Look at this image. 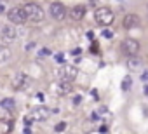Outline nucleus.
Returning a JSON list of instances; mask_svg holds the SVG:
<instances>
[{"label":"nucleus","mask_w":148,"mask_h":134,"mask_svg":"<svg viewBox=\"0 0 148 134\" xmlns=\"http://www.w3.org/2000/svg\"><path fill=\"white\" fill-rule=\"evenodd\" d=\"M37 98H38V101H44V99H46V98H44V94H42V92H38V94H37Z\"/></svg>","instance_id":"4be33fe9"},{"label":"nucleus","mask_w":148,"mask_h":134,"mask_svg":"<svg viewBox=\"0 0 148 134\" xmlns=\"http://www.w3.org/2000/svg\"><path fill=\"white\" fill-rule=\"evenodd\" d=\"M38 56H40V58H47V56H51V51H49V49H42V51L38 52Z\"/></svg>","instance_id":"a211bd4d"},{"label":"nucleus","mask_w":148,"mask_h":134,"mask_svg":"<svg viewBox=\"0 0 148 134\" xmlns=\"http://www.w3.org/2000/svg\"><path fill=\"white\" fill-rule=\"evenodd\" d=\"M30 117L33 120H37V122H44V120L49 119V108H46V106H35L30 111Z\"/></svg>","instance_id":"1a4fd4ad"},{"label":"nucleus","mask_w":148,"mask_h":134,"mask_svg":"<svg viewBox=\"0 0 148 134\" xmlns=\"http://www.w3.org/2000/svg\"><path fill=\"white\" fill-rule=\"evenodd\" d=\"M0 106H2L5 111H14L16 110V103L12 98H4L2 101H0Z\"/></svg>","instance_id":"4468645a"},{"label":"nucleus","mask_w":148,"mask_h":134,"mask_svg":"<svg viewBox=\"0 0 148 134\" xmlns=\"http://www.w3.org/2000/svg\"><path fill=\"white\" fill-rule=\"evenodd\" d=\"M131 77L127 75V77H124V80H122V89H124V91H129V89H131Z\"/></svg>","instance_id":"dca6fc26"},{"label":"nucleus","mask_w":148,"mask_h":134,"mask_svg":"<svg viewBox=\"0 0 148 134\" xmlns=\"http://www.w3.org/2000/svg\"><path fill=\"white\" fill-rule=\"evenodd\" d=\"M141 80H143V82H146V80H148V70H145V72L141 73Z\"/></svg>","instance_id":"412c9836"},{"label":"nucleus","mask_w":148,"mask_h":134,"mask_svg":"<svg viewBox=\"0 0 148 134\" xmlns=\"http://www.w3.org/2000/svg\"><path fill=\"white\" fill-rule=\"evenodd\" d=\"M92 96H94V99H99V98H98V91H96V89H92Z\"/></svg>","instance_id":"a878e982"},{"label":"nucleus","mask_w":148,"mask_h":134,"mask_svg":"<svg viewBox=\"0 0 148 134\" xmlns=\"http://www.w3.org/2000/svg\"><path fill=\"white\" fill-rule=\"evenodd\" d=\"M56 61H58V63H63V61H65V56H63L61 52H59V54H56Z\"/></svg>","instance_id":"aec40b11"},{"label":"nucleus","mask_w":148,"mask_h":134,"mask_svg":"<svg viewBox=\"0 0 148 134\" xmlns=\"http://www.w3.org/2000/svg\"><path fill=\"white\" fill-rule=\"evenodd\" d=\"M80 103H82V96H80V94H77V96L73 98V105H80Z\"/></svg>","instance_id":"6ab92c4d"},{"label":"nucleus","mask_w":148,"mask_h":134,"mask_svg":"<svg viewBox=\"0 0 148 134\" xmlns=\"http://www.w3.org/2000/svg\"><path fill=\"white\" fill-rule=\"evenodd\" d=\"M58 75H59V78L61 80H75L77 78V75H78V70L75 68V66H72V64H63V68L58 72Z\"/></svg>","instance_id":"0eeeda50"},{"label":"nucleus","mask_w":148,"mask_h":134,"mask_svg":"<svg viewBox=\"0 0 148 134\" xmlns=\"http://www.w3.org/2000/svg\"><path fill=\"white\" fill-rule=\"evenodd\" d=\"M99 132H108V127H106V125H103V127H99Z\"/></svg>","instance_id":"5701e85b"},{"label":"nucleus","mask_w":148,"mask_h":134,"mask_svg":"<svg viewBox=\"0 0 148 134\" xmlns=\"http://www.w3.org/2000/svg\"><path fill=\"white\" fill-rule=\"evenodd\" d=\"M25 11H26V16H28V21L30 23H42V21L46 19V12H44V9H42L38 4H33V2H30V4H25Z\"/></svg>","instance_id":"f257e3e1"},{"label":"nucleus","mask_w":148,"mask_h":134,"mask_svg":"<svg viewBox=\"0 0 148 134\" xmlns=\"http://www.w3.org/2000/svg\"><path fill=\"white\" fill-rule=\"evenodd\" d=\"M120 51L127 56V58L138 56V52H139V42H138L136 38H125V40L120 44Z\"/></svg>","instance_id":"20e7f679"},{"label":"nucleus","mask_w":148,"mask_h":134,"mask_svg":"<svg viewBox=\"0 0 148 134\" xmlns=\"http://www.w3.org/2000/svg\"><path fill=\"white\" fill-rule=\"evenodd\" d=\"M49 14H51L52 19H56V21H63V19L66 17L68 11H66V7L63 5L61 2H52V4L49 5Z\"/></svg>","instance_id":"39448f33"},{"label":"nucleus","mask_w":148,"mask_h":134,"mask_svg":"<svg viewBox=\"0 0 148 134\" xmlns=\"http://www.w3.org/2000/svg\"><path fill=\"white\" fill-rule=\"evenodd\" d=\"M66 125H68V124H66L65 120H63V122H58V124L54 125V131H56V132H63V131H66Z\"/></svg>","instance_id":"f3484780"},{"label":"nucleus","mask_w":148,"mask_h":134,"mask_svg":"<svg viewBox=\"0 0 148 134\" xmlns=\"http://www.w3.org/2000/svg\"><path fill=\"white\" fill-rule=\"evenodd\" d=\"M94 19H96V23L101 25V26H110L115 21V14H113V11L110 7H99L94 12Z\"/></svg>","instance_id":"f03ea898"},{"label":"nucleus","mask_w":148,"mask_h":134,"mask_svg":"<svg viewBox=\"0 0 148 134\" xmlns=\"http://www.w3.org/2000/svg\"><path fill=\"white\" fill-rule=\"evenodd\" d=\"M73 91V85L70 84V80H61L58 85H56V92L59 94V96H66V94H70Z\"/></svg>","instance_id":"9b49d317"},{"label":"nucleus","mask_w":148,"mask_h":134,"mask_svg":"<svg viewBox=\"0 0 148 134\" xmlns=\"http://www.w3.org/2000/svg\"><path fill=\"white\" fill-rule=\"evenodd\" d=\"M0 35H2L4 40H14L17 37V31H16V28L11 23V25H4L2 28H0Z\"/></svg>","instance_id":"9d476101"},{"label":"nucleus","mask_w":148,"mask_h":134,"mask_svg":"<svg viewBox=\"0 0 148 134\" xmlns=\"http://www.w3.org/2000/svg\"><path fill=\"white\" fill-rule=\"evenodd\" d=\"M127 68H129V70H138V68H141V61H139L136 56H131V58L127 59Z\"/></svg>","instance_id":"2eb2a0df"},{"label":"nucleus","mask_w":148,"mask_h":134,"mask_svg":"<svg viewBox=\"0 0 148 134\" xmlns=\"http://www.w3.org/2000/svg\"><path fill=\"white\" fill-rule=\"evenodd\" d=\"M103 35L106 37V38H110V37H112V31H103Z\"/></svg>","instance_id":"393cba45"},{"label":"nucleus","mask_w":148,"mask_h":134,"mask_svg":"<svg viewBox=\"0 0 148 134\" xmlns=\"http://www.w3.org/2000/svg\"><path fill=\"white\" fill-rule=\"evenodd\" d=\"M12 58V51L5 46H0V64H5L7 61H11Z\"/></svg>","instance_id":"ddd939ff"},{"label":"nucleus","mask_w":148,"mask_h":134,"mask_svg":"<svg viewBox=\"0 0 148 134\" xmlns=\"http://www.w3.org/2000/svg\"><path fill=\"white\" fill-rule=\"evenodd\" d=\"M84 16H86V7L84 5H73L70 9V17L73 21H80V19H84Z\"/></svg>","instance_id":"f8f14e48"},{"label":"nucleus","mask_w":148,"mask_h":134,"mask_svg":"<svg viewBox=\"0 0 148 134\" xmlns=\"http://www.w3.org/2000/svg\"><path fill=\"white\" fill-rule=\"evenodd\" d=\"M4 12H5V7H4L2 4H0V14H4Z\"/></svg>","instance_id":"bb28decb"},{"label":"nucleus","mask_w":148,"mask_h":134,"mask_svg":"<svg viewBox=\"0 0 148 134\" xmlns=\"http://www.w3.org/2000/svg\"><path fill=\"white\" fill-rule=\"evenodd\" d=\"M11 85H12L14 91H25V89L30 85V78H28V75H25V73H16V75L11 78Z\"/></svg>","instance_id":"423d86ee"},{"label":"nucleus","mask_w":148,"mask_h":134,"mask_svg":"<svg viewBox=\"0 0 148 134\" xmlns=\"http://www.w3.org/2000/svg\"><path fill=\"white\" fill-rule=\"evenodd\" d=\"M106 111H108L106 106H101V108H99V113H106Z\"/></svg>","instance_id":"b1692460"},{"label":"nucleus","mask_w":148,"mask_h":134,"mask_svg":"<svg viewBox=\"0 0 148 134\" xmlns=\"http://www.w3.org/2000/svg\"><path fill=\"white\" fill-rule=\"evenodd\" d=\"M7 17H9V21H11L12 25H23L25 21H28L25 5H16V7H12V9L7 12Z\"/></svg>","instance_id":"7ed1b4c3"},{"label":"nucleus","mask_w":148,"mask_h":134,"mask_svg":"<svg viewBox=\"0 0 148 134\" xmlns=\"http://www.w3.org/2000/svg\"><path fill=\"white\" fill-rule=\"evenodd\" d=\"M122 26H124V30H134V28H138L139 26V16L136 12H127L124 16V19H122Z\"/></svg>","instance_id":"6e6552de"},{"label":"nucleus","mask_w":148,"mask_h":134,"mask_svg":"<svg viewBox=\"0 0 148 134\" xmlns=\"http://www.w3.org/2000/svg\"><path fill=\"white\" fill-rule=\"evenodd\" d=\"M146 12H148V5H146Z\"/></svg>","instance_id":"c85d7f7f"},{"label":"nucleus","mask_w":148,"mask_h":134,"mask_svg":"<svg viewBox=\"0 0 148 134\" xmlns=\"http://www.w3.org/2000/svg\"><path fill=\"white\" fill-rule=\"evenodd\" d=\"M143 92H145V94L148 96V85H145V87H143Z\"/></svg>","instance_id":"cd10ccee"}]
</instances>
